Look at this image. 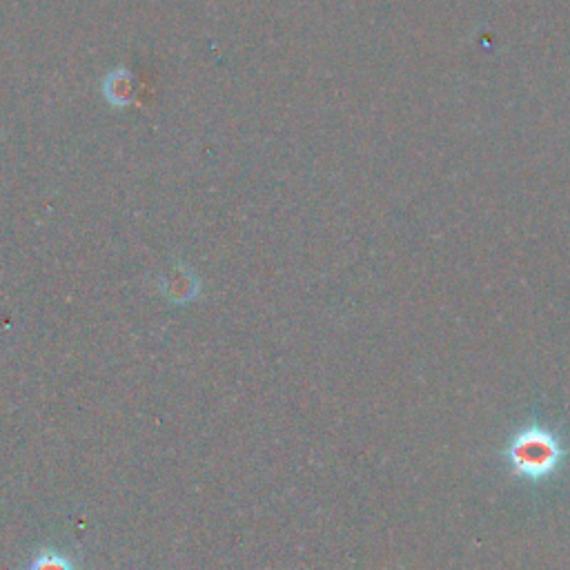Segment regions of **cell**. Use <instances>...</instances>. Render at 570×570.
Instances as JSON below:
<instances>
[{"mask_svg":"<svg viewBox=\"0 0 570 570\" xmlns=\"http://www.w3.org/2000/svg\"><path fill=\"white\" fill-rule=\"evenodd\" d=\"M566 448L553 430L530 424L517 430L506 446L510 473L519 479L544 481L553 477L564 464Z\"/></svg>","mask_w":570,"mask_h":570,"instance_id":"obj_1","label":"cell"},{"mask_svg":"<svg viewBox=\"0 0 570 570\" xmlns=\"http://www.w3.org/2000/svg\"><path fill=\"white\" fill-rule=\"evenodd\" d=\"M161 290L165 294V299H170L172 303H176V306H185V303H190L199 297L201 285L199 277H196L192 270L179 265V268L163 279Z\"/></svg>","mask_w":570,"mask_h":570,"instance_id":"obj_2","label":"cell"},{"mask_svg":"<svg viewBox=\"0 0 570 570\" xmlns=\"http://www.w3.org/2000/svg\"><path fill=\"white\" fill-rule=\"evenodd\" d=\"M27 570H76V564L70 557L56 548H43L38 555L29 562Z\"/></svg>","mask_w":570,"mask_h":570,"instance_id":"obj_3","label":"cell"},{"mask_svg":"<svg viewBox=\"0 0 570 570\" xmlns=\"http://www.w3.org/2000/svg\"><path fill=\"white\" fill-rule=\"evenodd\" d=\"M127 76L125 72H116L110 81H107V96L112 98L114 103H125L127 94H130V85H127Z\"/></svg>","mask_w":570,"mask_h":570,"instance_id":"obj_4","label":"cell"}]
</instances>
